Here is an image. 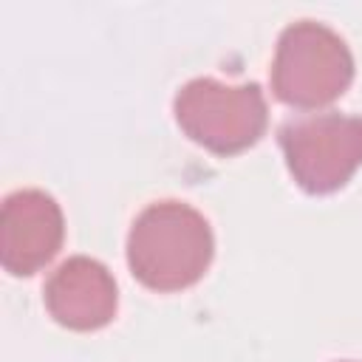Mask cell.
<instances>
[{
  "instance_id": "cell-1",
  "label": "cell",
  "mask_w": 362,
  "mask_h": 362,
  "mask_svg": "<svg viewBox=\"0 0 362 362\" xmlns=\"http://www.w3.org/2000/svg\"><path fill=\"white\" fill-rule=\"evenodd\" d=\"M215 255L209 221L184 201H156L139 212L127 235V266L156 291H178L201 280Z\"/></svg>"
},
{
  "instance_id": "cell-2",
  "label": "cell",
  "mask_w": 362,
  "mask_h": 362,
  "mask_svg": "<svg viewBox=\"0 0 362 362\" xmlns=\"http://www.w3.org/2000/svg\"><path fill=\"white\" fill-rule=\"evenodd\" d=\"M354 79L348 42L317 20L288 23L274 48L272 90L294 107H322L345 93Z\"/></svg>"
},
{
  "instance_id": "cell-3",
  "label": "cell",
  "mask_w": 362,
  "mask_h": 362,
  "mask_svg": "<svg viewBox=\"0 0 362 362\" xmlns=\"http://www.w3.org/2000/svg\"><path fill=\"white\" fill-rule=\"evenodd\" d=\"M175 122L201 147L232 156L252 147L266 130V99L257 82L226 85L212 76H195L173 99Z\"/></svg>"
},
{
  "instance_id": "cell-4",
  "label": "cell",
  "mask_w": 362,
  "mask_h": 362,
  "mask_svg": "<svg viewBox=\"0 0 362 362\" xmlns=\"http://www.w3.org/2000/svg\"><path fill=\"white\" fill-rule=\"evenodd\" d=\"M280 147L305 192H334L362 164V116L317 113L288 122L280 127Z\"/></svg>"
},
{
  "instance_id": "cell-5",
  "label": "cell",
  "mask_w": 362,
  "mask_h": 362,
  "mask_svg": "<svg viewBox=\"0 0 362 362\" xmlns=\"http://www.w3.org/2000/svg\"><path fill=\"white\" fill-rule=\"evenodd\" d=\"M65 221L54 195L17 189L0 206V263L11 274H34L62 246Z\"/></svg>"
},
{
  "instance_id": "cell-6",
  "label": "cell",
  "mask_w": 362,
  "mask_h": 362,
  "mask_svg": "<svg viewBox=\"0 0 362 362\" xmlns=\"http://www.w3.org/2000/svg\"><path fill=\"white\" fill-rule=\"evenodd\" d=\"M42 294L48 314L71 331H96L107 325L119 303L113 274L88 255L62 260L45 280Z\"/></svg>"
}]
</instances>
